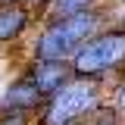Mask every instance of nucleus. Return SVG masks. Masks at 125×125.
Returning a JSON list of instances; mask_svg holds the SVG:
<instances>
[{
	"mask_svg": "<svg viewBox=\"0 0 125 125\" xmlns=\"http://www.w3.org/2000/svg\"><path fill=\"white\" fill-rule=\"evenodd\" d=\"M91 0H56V13L60 16H75V13H84Z\"/></svg>",
	"mask_w": 125,
	"mask_h": 125,
	"instance_id": "7",
	"label": "nucleus"
},
{
	"mask_svg": "<svg viewBox=\"0 0 125 125\" xmlns=\"http://www.w3.org/2000/svg\"><path fill=\"white\" fill-rule=\"evenodd\" d=\"M122 60H125V34L113 31V34H103L91 44H84L75 53V72L78 75H97V72L116 69Z\"/></svg>",
	"mask_w": 125,
	"mask_h": 125,
	"instance_id": "3",
	"label": "nucleus"
},
{
	"mask_svg": "<svg viewBox=\"0 0 125 125\" xmlns=\"http://www.w3.org/2000/svg\"><path fill=\"white\" fill-rule=\"evenodd\" d=\"M119 103H122V109H125V88L119 91Z\"/></svg>",
	"mask_w": 125,
	"mask_h": 125,
	"instance_id": "9",
	"label": "nucleus"
},
{
	"mask_svg": "<svg viewBox=\"0 0 125 125\" xmlns=\"http://www.w3.org/2000/svg\"><path fill=\"white\" fill-rule=\"evenodd\" d=\"M0 125H25V116H19V113H13V116H6Z\"/></svg>",
	"mask_w": 125,
	"mask_h": 125,
	"instance_id": "8",
	"label": "nucleus"
},
{
	"mask_svg": "<svg viewBox=\"0 0 125 125\" xmlns=\"http://www.w3.org/2000/svg\"><path fill=\"white\" fill-rule=\"evenodd\" d=\"M34 84L41 94H56L66 84V66L62 60H41L34 66Z\"/></svg>",
	"mask_w": 125,
	"mask_h": 125,
	"instance_id": "4",
	"label": "nucleus"
},
{
	"mask_svg": "<svg viewBox=\"0 0 125 125\" xmlns=\"http://www.w3.org/2000/svg\"><path fill=\"white\" fill-rule=\"evenodd\" d=\"M97 106V88L88 81L78 84H66L62 91L53 94L50 106H47V125H72L75 119H81L84 113H91Z\"/></svg>",
	"mask_w": 125,
	"mask_h": 125,
	"instance_id": "2",
	"label": "nucleus"
},
{
	"mask_svg": "<svg viewBox=\"0 0 125 125\" xmlns=\"http://www.w3.org/2000/svg\"><path fill=\"white\" fill-rule=\"evenodd\" d=\"M94 28H97V16L88 10L75 16H62L38 41V56L41 60H66L75 50H81V41H88L94 34Z\"/></svg>",
	"mask_w": 125,
	"mask_h": 125,
	"instance_id": "1",
	"label": "nucleus"
},
{
	"mask_svg": "<svg viewBox=\"0 0 125 125\" xmlns=\"http://www.w3.org/2000/svg\"><path fill=\"white\" fill-rule=\"evenodd\" d=\"M0 3H13V0H0Z\"/></svg>",
	"mask_w": 125,
	"mask_h": 125,
	"instance_id": "10",
	"label": "nucleus"
},
{
	"mask_svg": "<svg viewBox=\"0 0 125 125\" xmlns=\"http://www.w3.org/2000/svg\"><path fill=\"white\" fill-rule=\"evenodd\" d=\"M22 28H25V13L22 10H3L0 13V41H10Z\"/></svg>",
	"mask_w": 125,
	"mask_h": 125,
	"instance_id": "6",
	"label": "nucleus"
},
{
	"mask_svg": "<svg viewBox=\"0 0 125 125\" xmlns=\"http://www.w3.org/2000/svg\"><path fill=\"white\" fill-rule=\"evenodd\" d=\"M41 97H44V94L38 91V84L31 81V84H16L13 91L6 94L3 103H6V106H16V109H25V106H34Z\"/></svg>",
	"mask_w": 125,
	"mask_h": 125,
	"instance_id": "5",
	"label": "nucleus"
}]
</instances>
